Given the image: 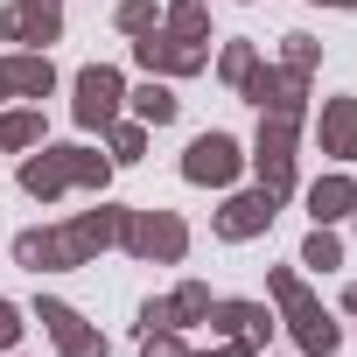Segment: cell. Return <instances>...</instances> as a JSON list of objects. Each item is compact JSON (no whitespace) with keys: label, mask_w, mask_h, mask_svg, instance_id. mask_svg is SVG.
<instances>
[{"label":"cell","mask_w":357,"mask_h":357,"mask_svg":"<svg viewBox=\"0 0 357 357\" xmlns=\"http://www.w3.org/2000/svg\"><path fill=\"white\" fill-rule=\"evenodd\" d=\"M119 231H126V211L98 204V211H77V218L56 225V231H22V238H15V266H29V273L91 266L105 245H119Z\"/></svg>","instance_id":"cell-1"},{"label":"cell","mask_w":357,"mask_h":357,"mask_svg":"<svg viewBox=\"0 0 357 357\" xmlns=\"http://www.w3.org/2000/svg\"><path fill=\"white\" fill-rule=\"evenodd\" d=\"M105 175H112V161L91 154V147H43V154L22 161V190L56 204L63 190H105Z\"/></svg>","instance_id":"cell-2"},{"label":"cell","mask_w":357,"mask_h":357,"mask_svg":"<svg viewBox=\"0 0 357 357\" xmlns=\"http://www.w3.org/2000/svg\"><path fill=\"white\" fill-rule=\"evenodd\" d=\"M266 287H273V301H280L287 336H294L308 357H329V350H336V322H329V308L308 294V280H301L294 266H273V273H266Z\"/></svg>","instance_id":"cell-3"},{"label":"cell","mask_w":357,"mask_h":357,"mask_svg":"<svg viewBox=\"0 0 357 357\" xmlns=\"http://www.w3.org/2000/svg\"><path fill=\"white\" fill-rule=\"evenodd\" d=\"M294 140H301V119L287 112H259V147H252V168H259V190L280 204L294 190Z\"/></svg>","instance_id":"cell-4"},{"label":"cell","mask_w":357,"mask_h":357,"mask_svg":"<svg viewBox=\"0 0 357 357\" xmlns=\"http://www.w3.org/2000/svg\"><path fill=\"white\" fill-rule=\"evenodd\" d=\"M119 245H126L133 259H161V266H175V259L190 252V225L175 218V211H126Z\"/></svg>","instance_id":"cell-5"},{"label":"cell","mask_w":357,"mask_h":357,"mask_svg":"<svg viewBox=\"0 0 357 357\" xmlns=\"http://www.w3.org/2000/svg\"><path fill=\"white\" fill-rule=\"evenodd\" d=\"M70 91H77V98H70L77 126H98V133H105V126L119 119V105H126V77H119L112 63H84Z\"/></svg>","instance_id":"cell-6"},{"label":"cell","mask_w":357,"mask_h":357,"mask_svg":"<svg viewBox=\"0 0 357 357\" xmlns=\"http://www.w3.org/2000/svg\"><path fill=\"white\" fill-rule=\"evenodd\" d=\"M238 168H245V154H238V140L231 133H197L190 140V154H183V175H190V183L197 190H231L238 183Z\"/></svg>","instance_id":"cell-7"},{"label":"cell","mask_w":357,"mask_h":357,"mask_svg":"<svg viewBox=\"0 0 357 357\" xmlns=\"http://www.w3.org/2000/svg\"><path fill=\"white\" fill-rule=\"evenodd\" d=\"M238 98H252L259 112H287V119H301V98H308V70H273V63H259L245 84H238Z\"/></svg>","instance_id":"cell-8"},{"label":"cell","mask_w":357,"mask_h":357,"mask_svg":"<svg viewBox=\"0 0 357 357\" xmlns=\"http://www.w3.org/2000/svg\"><path fill=\"white\" fill-rule=\"evenodd\" d=\"M133 56H140V70H147V77H197V70L211 63V50H204V43H183V36H154V29L133 43Z\"/></svg>","instance_id":"cell-9"},{"label":"cell","mask_w":357,"mask_h":357,"mask_svg":"<svg viewBox=\"0 0 357 357\" xmlns=\"http://www.w3.org/2000/svg\"><path fill=\"white\" fill-rule=\"evenodd\" d=\"M36 322L56 336V350H63V357H105V336H98V329H91V322H84L70 301L43 294V301H36Z\"/></svg>","instance_id":"cell-10"},{"label":"cell","mask_w":357,"mask_h":357,"mask_svg":"<svg viewBox=\"0 0 357 357\" xmlns=\"http://www.w3.org/2000/svg\"><path fill=\"white\" fill-rule=\"evenodd\" d=\"M63 36V0H15L0 8V43H56Z\"/></svg>","instance_id":"cell-11"},{"label":"cell","mask_w":357,"mask_h":357,"mask_svg":"<svg viewBox=\"0 0 357 357\" xmlns=\"http://www.w3.org/2000/svg\"><path fill=\"white\" fill-rule=\"evenodd\" d=\"M273 197L266 190H245V197H231L225 211H218V238H231V245H245V238H259V231H273Z\"/></svg>","instance_id":"cell-12"},{"label":"cell","mask_w":357,"mask_h":357,"mask_svg":"<svg viewBox=\"0 0 357 357\" xmlns=\"http://www.w3.org/2000/svg\"><path fill=\"white\" fill-rule=\"evenodd\" d=\"M56 91V63L43 50L29 56H0V98H50Z\"/></svg>","instance_id":"cell-13"},{"label":"cell","mask_w":357,"mask_h":357,"mask_svg":"<svg viewBox=\"0 0 357 357\" xmlns=\"http://www.w3.org/2000/svg\"><path fill=\"white\" fill-rule=\"evenodd\" d=\"M218 336H238V343H252V350H266V336H273V315L259 308V301H211V315H204Z\"/></svg>","instance_id":"cell-14"},{"label":"cell","mask_w":357,"mask_h":357,"mask_svg":"<svg viewBox=\"0 0 357 357\" xmlns=\"http://www.w3.org/2000/svg\"><path fill=\"white\" fill-rule=\"evenodd\" d=\"M322 154L357 161V98H322Z\"/></svg>","instance_id":"cell-15"},{"label":"cell","mask_w":357,"mask_h":357,"mask_svg":"<svg viewBox=\"0 0 357 357\" xmlns=\"http://www.w3.org/2000/svg\"><path fill=\"white\" fill-rule=\"evenodd\" d=\"M350 211H357V183H350V175H322V183H308V218L315 225H336Z\"/></svg>","instance_id":"cell-16"},{"label":"cell","mask_w":357,"mask_h":357,"mask_svg":"<svg viewBox=\"0 0 357 357\" xmlns=\"http://www.w3.org/2000/svg\"><path fill=\"white\" fill-rule=\"evenodd\" d=\"M126 98H133V119H140V126H168L175 112H183V98H175L161 77H147V84H140V91H126Z\"/></svg>","instance_id":"cell-17"},{"label":"cell","mask_w":357,"mask_h":357,"mask_svg":"<svg viewBox=\"0 0 357 357\" xmlns=\"http://www.w3.org/2000/svg\"><path fill=\"white\" fill-rule=\"evenodd\" d=\"M161 301H168V329H190V322L211 315V287H204V280H183L175 294H161Z\"/></svg>","instance_id":"cell-18"},{"label":"cell","mask_w":357,"mask_h":357,"mask_svg":"<svg viewBox=\"0 0 357 357\" xmlns=\"http://www.w3.org/2000/svg\"><path fill=\"white\" fill-rule=\"evenodd\" d=\"M301 266H315V273H329V266H343V238H336L329 225H315V231L301 238Z\"/></svg>","instance_id":"cell-19"},{"label":"cell","mask_w":357,"mask_h":357,"mask_svg":"<svg viewBox=\"0 0 357 357\" xmlns=\"http://www.w3.org/2000/svg\"><path fill=\"white\" fill-rule=\"evenodd\" d=\"M168 36H183V43H211V15H204V0H175V8H168Z\"/></svg>","instance_id":"cell-20"},{"label":"cell","mask_w":357,"mask_h":357,"mask_svg":"<svg viewBox=\"0 0 357 357\" xmlns=\"http://www.w3.org/2000/svg\"><path fill=\"white\" fill-rule=\"evenodd\" d=\"M0 147H43V112H0Z\"/></svg>","instance_id":"cell-21"},{"label":"cell","mask_w":357,"mask_h":357,"mask_svg":"<svg viewBox=\"0 0 357 357\" xmlns=\"http://www.w3.org/2000/svg\"><path fill=\"white\" fill-rule=\"evenodd\" d=\"M252 70H259V50H252V43H225V56H218V77H225V84L238 91V84H245Z\"/></svg>","instance_id":"cell-22"},{"label":"cell","mask_w":357,"mask_h":357,"mask_svg":"<svg viewBox=\"0 0 357 357\" xmlns=\"http://www.w3.org/2000/svg\"><path fill=\"white\" fill-rule=\"evenodd\" d=\"M105 140H112V161H140L147 126H140V119H112V126H105Z\"/></svg>","instance_id":"cell-23"},{"label":"cell","mask_w":357,"mask_h":357,"mask_svg":"<svg viewBox=\"0 0 357 357\" xmlns=\"http://www.w3.org/2000/svg\"><path fill=\"white\" fill-rule=\"evenodd\" d=\"M154 22H161V15H154V0H119V29H126V36H147Z\"/></svg>","instance_id":"cell-24"},{"label":"cell","mask_w":357,"mask_h":357,"mask_svg":"<svg viewBox=\"0 0 357 357\" xmlns=\"http://www.w3.org/2000/svg\"><path fill=\"white\" fill-rule=\"evenodd\" d=\"M140 357H190L175 329H140Z\"/></svg>","instance_id":"cell-25"},{"label":"cell","mask_w":357,"mask_h":357,"mask_svg":"<svg viewBox=\"0 0 357 357\" xmlns=\"http://www.w3.org/2000/svg\"><path fill=\"white\" fill-rule=\"evenodd\" d=\"M322 63V43L315 36H287V70H315Z\"/></svg>","instance_id":"cell-26"},{"label":"cell","mask_w":357,"mask_h":357,"mask_svg":"<svg viewBox=\"0 0 357 357\" xmlns=\"http://www.w3.org/2000/svg\"><path fill=\"white\" fill-rule=\"evenodd\" d=\"M15 343H22V308L0 301V350H15Z\"/></svg>","instance_id":"cell-27"},{"label":"cell","mask_w":357,"mask_h":357,"mask_svg":"<svg viewBox=\"0 0 357 357\" xmlns=\"http://www.w3.org/2000/svg\"><path fill=\"white\" fill-rule=\"evenodd\" d=\"M140 329H168V301H147L140 308Z\"/></svg>","instance_id":"cell-28"},{"label":"cell","mask_w":357,"mask_h":357,"mask_svg":"<svg viewBox=\"0 0 357 357\" xmlns=\"http://www.w3.org/2000/svg\"><path fill=\"white\" fill-rule=\"evenodd\" d=\"M204 357H259V350H252V343H238V336H225V343H218V350H204Z\"/></svg>","instance_id":"cell-29"},{"label":"cell","mask_w":357,"mask_h":357,"mask_svg":"<svg viewBox=\"0 0 357 357\" xmlns=\"http://www.w3.org/2000/svg\"><path fill=\"white\" fill-rule=\"evenodd\" d=\"M343 308H350V315H357V280H350V287H343Z\"/></svg>","instance_id":"cell-30"},{"label":"cell","mask_w":357,"mask_h":357,"mask_svg":"<svg viewBox=\"0 0 357 357\" xmlns=\"http://www.w3.org/2000/svg\"><path fill=\"white\" fill-rule=\"evenodd\" d=\"M322 8H357V0H322Z\"/></svg>","instance_id":"cell-31"},{"label":"cell","mask_w":357,"mask_h":357,"mask_svg":"<svg viewBox=\"0 0 357 357\" xmlns=\"http://www.w3.org/2000/svg\"><path fill=\"white\" fill-rule=\"evenodd\" d=\"M350 218H357V211H350Z\"/></svg>","instance_id":"cell-32"}]
</instances>
